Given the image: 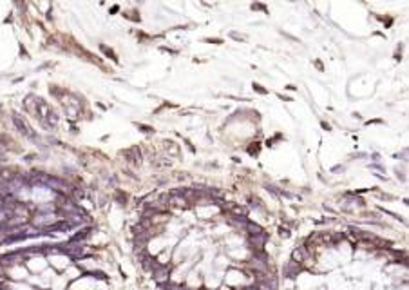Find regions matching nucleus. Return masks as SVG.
Returning a JSON list of instances; mask_svg holds the SVG:
<instances>
[{
  "label": "nucleus",
  "mask_w": 409,
  "mask_h": 290,
  "mask_svg": "<svg viewBox=\"0 0 409 290\" xmlns=\"http://www.w3.org/2000/svg\"><path fill=\"white\" fill-rule=\"evenodd\" d=\"M299 271H301V263H295V261H290L288 265L284 267V274L288 276V278L299 276Z\"/></svg>",
  "instance_id": "obj_1"
}]
</instances>
